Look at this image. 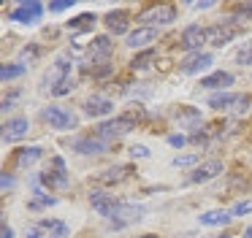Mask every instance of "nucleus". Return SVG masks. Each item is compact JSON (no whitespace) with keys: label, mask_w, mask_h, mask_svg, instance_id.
<instances>
[{"label":"nucleus","mask_w":252,"mask_h":238,"mask_svg":"<svg viewBox=\"0 0 252 238\" xmlns=\"http://www.w3.org/2000/svg\"><path fill=\"white\" fill-rule=\"evenodd\" d=\"M209 106L214 111H233V114H241L250 108V97L247 95H236V92H217V95L209 97Z\"/></svg>","instance_id":"1"},{"label":"nucleus","mask_w":252,"mask_h":238,"mask_svg":"<svg viewBox=\"0 0 252 238\" xmlns=\"http://www.w3.org/2000/svg\"><path fill=\"white\" fill-rule=\"evenodd\" d=\"M130 130H136V122H133L130 114H125V117L100 122L98 127H95V135H98V138H122V135H127Z\"/></svg>","instance_id":"2"},{"label":"nucleus","mask_w":252,"mask_h":238,"mask_svg":"<svg viewBox=\"0 0 252 238\" xmlns=\"http://www.w3.org/2000/svg\"><path fill=\"white\" fill-rule=\"evenodd\" d=\"M41 119L55 130H73L76 127V117H73L71 111H65V108H60V106L44 108V111H41Z\"/></svg>","instance_id":"3"},{"label":"nucleus","mask_w":252,"mask_h":238,"mask_svg":"<svg viewBox=\"0 0 252 238\" xmlns=\"http://www.w3.org/2000/svg\"><path fill=\"white\" fill-rule=\"evenodd\" d=\"M176 19V8L168 3L163 5H155V8L144 11L141 14V22H147V27H160V25H171Z\"/></svg>","instance_id":"4"},{"label":"nucleus","mask_w":252,"mask_h":238,"mask_svg":"<svg viewBox=\"0 0 252 238\" xmlns=\"http://www.w3.org/2000/svg\"><path fill=\"white\" fill-rule=\"evenodd\" d=\"M90 206L95 208V214L106 216V219H114L117 208H120V203H117L109 192H100V189H93V192H90Z\"/></svg>","instance_id":"5"},{"label":"nucleus","mask_w":252,"mask_h":238,"mask_svg":"<svg viewBox=\"0 0 252 238\" xmlns=\"http://www.w3.org/2000/svg\"><path fill=\"white\" fill-rule=\"evenodd\" d=\"M71 79V62H65V60H57V62H52V68L44 73V89H52L55 92L57 87L63 84V81Z\"/></svg>","instance_id":"6"},{"label":"nucleus","mask_w":252,"mask_h":238,"mask_svg":"<svg viewBox=\"0 0 252 238\" xmlns=\"http://www.w3.org/2000/svg\"><path fill=\"white\" fill-rule=\"evenodd\" d=\"M236 35H239V27H233L230 22L206 27V43H212V46H225V43H230Z\"/></svg>","instance_id":"7"},{"label":"nucleus","mask_w":252,"mask_h":238,"mask_svg":"<svg viewBox=\"0 0 252 238\" xmlns=\"http://www.w3.org/2000/svg\"><path fill=\"white\" fill-rule=\"evenodd\" d=\"M84 114H87V117H109V114H114V100H111V97H106V95H98V92H95V95H90L87 100H84Z\"/></svg>","instance_id":"8"},{"label":"nucleus","mask_w":252,"mask_h":238,"mask_svg":"<svg viewBox=\"0 0 252 238\" xmlns=\"http://www.w3.org/2000/svg\"><path fill=\"white\" fill-rule=\"evenodd\" d=\"M206 43V27L201 25H187L185 30H182V49L185 52H201V46Z\"/></svg>","instance_id":"9"},{"label":"nucleus","mask_w":252,"mask_h":238,"mask_svg":"<svg viewBox=\"0 0 252 238\" xmlns=\"http://www.w3.org/2000/svg\"><path fill=\"white\" fill-rule=\"evenodd\" d=\"M41 14H44V5L30 0V3H19L17 8L11 11V19L19 22V25H35V22L41 19Z\"/></svg>","instance_id":"10"},{"label":"nucleus","mask_w":252,"mask_h":238,"mask_svg":"<svg viewBox=\"0 0 252 238\" xmlns=\"http://www.w3.org/2000/svg\"><path fill=\"white\" fill-rule=\"evenodd\" d=\"M28 133H30V119L28 117H14L3 124V141H6V144H17V141H22Z\"/></svg>","instance_id":"11"},{"label":"nucleus","mask_w":252,"mask_h":238,"mask_svg":"<svg viewBox=\"0 0 252 238\" xmlns=\"http://www.w3.org/2000/svg\"><path fill=\"white\" fill-rule=\"evenodd\" d=\"M111 52H114V43H111L106 35L93 38V43L87 46V54H90V60H93V65H106L109 57H111Z\"/></svg>","instance_id":"12"},{"label":"nucleus","mask_w":252,"mask_h":238,"mask_svg":"<svg viewBox=\"0 0 252 238\" xmlns=\"http://www.w3.org/2000/svg\"><path fill=\"white\" fill-rule=\"evenodd\" d=\"M52 165H55V171L41 173V181H44L49 189L68 187V173H65V162H63V157H55V160H52Z\"/></svg>","instance_id":"13"},{"label":"nucleus","mask_w":252,"mask_h":238,"mask_svg":"<svg viewBox=\"0 0 252 238\" xmlns=\"http://www.w3.org/2000/svg\"><path fill=\"white\" fill-rule=\"evenodd\" d=\"M222 171H225V168H222V160H206V162H201V165H198L195 171L190 173V181H192V184L212 181V178H217Z\"/></svg>","instance_id":"14"},{"label":"nucleus","mask_w":252,"mask_h":238,"mask_svg":"<svg viewBox=\"0 0 252 238\" xmlns=\"http://www.w3.org/2000/svg\"><path fill=\"white\" fill-rule=\"evenodd\" d=\"M212 62H214V57L209 52H195V54H190V57L182 62V73L195 76V73H201V70L212 68Z\"/></svg>","instance_id":"15"},{"label":"nucleus","mask_w":252,"mask_h":238,"mask_svg":"<svg viewBox=\"0 0 252 238\" xmlns=\"http://www.w3.org/2000/svg\"><path fill=\"white\" fill-rule=\"evenodd\" d=\"M144 219V206H133V203H120L114 214V225L117 227H125L130 222H141Z\"/></svg>","instance_id":"16"},{"label":"nucleus","mask_w":252,"mask_h":238,"mask_svg":"<svg viewBox=\"0 0 252 238\" xmlns=\"http://www.w3.org/2000/svg\"><path fill=\"white\" fill-rule=\"evenodd\" d=\"M152 41H158V27L141 25V27H136V30L127 35V46L130 49H144V46H149Z\"/></svg>","instance_id":"17"},{"label":"nucleus","mask_w":252,"mask_h":238,"mask_svg":"<svg viewBox=\"0 0 252 238\" xmlns=\"http://www.w3.org/2000/svg\"><path fill=\"white\" fill-rule=\"evenodd\" d=\"M106 27H109V32H114V35H125L127 30H130V16L125 14V11H109L106 14ZM130 35V32H127Z\"/></svg>","instance_id":"18"},{"label":"nucleus","mask_w":252,"mask_h":238,"mask_svg":"<svg viewBox=\"0 0 252 238\" xmlns=\"http://www.w3.org/2000/svg\"><path fill=\"white\" fill-rule=\"evenodd\" d=\"M230 84H233V73H228V70H214L201 79L203 89H228Z\"/></svg>","instance_id":"19"},{"label":"nucleus","mask_w":252,"mask_h":238,"mask_svg":"<svg viewBox=\"0 0 252 238\" xmlns=\"http://www.w3.org/2000/svg\"><path fill=\"white\" fill-rule=\"evenodd\" d=\"M41 146H25V149H19L17 154H14V168L17 171H22V168H30L33 162H38L41 160Z\"/></svg>","instance_id":"20"},{"label":"nucleus","mask_w":252,"mask_h":238,"mask_svg":"<svg viewBox=\"0 0 252 238\" xmlns=\"http://www.w3.org/2000/svg\"><path fill=\"white\" fill-rule=\"evenodd\" d=\"M73 149L79 151V154H103L106 151V141L98 138V135H90V138H79L76 144H73Z\"/></svg>","instance_id":"21"},{"label":"nucleus","mask_w":252,"mask_h":238,"mask_svg":"<svg viewBox=\"0 0 252 238\" xmlns=\"http://www.w3.org/2000/svg\"><path fill=\"white\" fill-rule=\"evenodd\" d=\"M130 173H133L130 165H117V168H106V171L100 173L98 178H100L103 184H120V181H125Z\"/></svg>","instance_id":"22"},{"label":"nucleus","mask_w":252,"mask_h":238,"mask_svg":"<svg viewBox=\"0 0 252 238\" xmlns=\"http://www.w3.org/2000/svg\"><path fill=\"white\" fill-rule=\"evenodd\" d=\"M233 219V214L230 211H206V214L198 216V222L206 227H220V225H228V222Z\"/></svg>","instance_id":"23"},{"label":"nucleus","mask_w":252,"mask_h":238,"mask_svg":"<svg viewBox=\"0 0 252 238\" xmlns=\"http://www.w3.org/2000/svg\"><path fill=\"white\" fill-rule=\"evenodd\" d=\"M41 227H44V230L49 233V238H68V236H71V227H68L65 222H57V219L44 222Z\"/></svg>","instance_id":"24"},{"label":"nucleus","mask_w":252,"mask_h":238,"mask_svg":"<svg viewBox=\"0 0 252 238\" xmlns=\"http://www.w3.org/2000/svg\"><path fill=\"white\" fill-rule=\"evenodd\" d=\"M95 19H98L95 14H82V16H76V19H71V22H68V30H73V32L93 30V27H95Z\"/></svg>","instance_id":"25"},{"label":"nucleus","mask_w":252,"mask_h":238,"mask_svg":"<svg viewBox=\"0 0 252 238\" xmlns=\"http://www.w3.org/2000/svg\"><path fill=\"white\" fill-rule=\"evenodd\" d=\"M152 60H155V49H147V52L136 54V57L130 60V68H133V70H141V68H147Z\"/></svg>","instance_id":"26"},{"label":"nucleus","mask_w":252,"mask_h":238,"mask_svg":"<svg viewBox=\"0 0 252 238\" xmlns=\"http://www.w3.org/2000/svg\"><path fill=\"white\" fill-rule=\"evenodd\" d=\"M22 73H25V65H3V68H0V81L19 79Z\"/></svg>","instance_id":"27"},{"label":"nucleus","mask_w":252,"mask_h":238,"mask_svg":"<svg viewBox=\"0 0 252 238\" xmlns=\"http://www.w3.org/2000/svg\"><path fill=\"white\" fill-rule=\"evenodd\" d=\"M179 122H187V124H195L201 122V111H195V108H179V111L174 114Z\"/></svg>","instance_id":"28"},{"label":"nucleus","mask_w":252,"mask_h":238,"mask_svg":"<svg viewBox=\"0 0 252 238\" xmlns=\"http://www.w3.org/2000/svg\"><path fill=\"white\" fill-rule=\"evenodd\" d=\"M57 198H49V195H38L35 200H30V211H38V208H49V206H55Z\"/></svg>","instance_id":"29"},{"label":"nucleus","mask_w":252,"mask_h":238,"mask_svg":"<svg viewBox=\"0 0 252 238\" xmlns=\"http://www.w3.org/2000/svg\"><path fill=\"white\" fill-rule=\"evenodd\" d=\"M190 165L198 168V154H182L174 160V168H190Z\"/></svg>","instance_id":"30"},{"label":"nucleus","mask_w":252,"mask_h":238,"mask_svg":"<svg viewBox=\"0 0 252 238\" xmlns=\"http://www.w3.org/2000/svg\"><path fill=\"white\" fill-rule=\"evenodd\" d=\"M252 211V200H239V203L230 208V214L233 216H244V214H250Z\"/></svg>","instance_id":"31"},{"label":"nucleus","mask_w":252,"mask_h":238,"mask_svg":"<svg viewBox=\"0 0 252 238\" xmlns=\"http://www.w3.org/2000/svg\"><path fill=\"white\" fill-rule=\"evenodd\" d=\"M236 62H239V65H250V62H252V43H247L244 49H239V54H236Z\"/></svg>","instance_id":"32"},{"label":"nucleus","mask_w":252,"mask_h":238,"mask_svg":"<svg viewBox=\"0 0 252 238\" xmlns=\"http://www.w3.org/2000/svg\"><path fill=\"white\" fill-rule=\"evenodd\" d=\"M73 89V81L71 79H68V81H63V84L60 87H57V89L55 92H52V95H57V97H63V95H68V92H71Z\"/></svg>","instance_id":"33"},{"label":"nucleus","mask_w":252,"mask_h":238,"mask_svg":"<svg viewBox=\"0 0 252 238\" xmlns=\"http://www.w3.org/2000/svg\"><path fill=\"white\" fill-rule=\"evenodd\" d=\"M0 187H3V192L14 187V176H11V173H6V171H3V176H0Z\"/></svg>","instance_id":"34"},{"label":"nucleus","mask_w":252,"mask_h":238,"mask_svg":"<svg viewBox=\"0 0 252 238\" xmlns=\"http://www.w3.org/2000/svg\"><path fill=\"white\" fill-rule=\"evenodd\" d=\"M71 0H63V3H49V11H55V14H60V11H68L71 8Z\"/></svg>","instance_id":"35"},{"label":"nucleus","mask_w":252,"mask_h":238,"mask_svg":"<svg viewBox=\"0 0 252 238\" xmlns=\"http://www.w3.org/2000/svg\"><path fill=\"white\" fill-rule=\"evenodd\" d=\"M130 154H133V157H149V149L138 144V146H130Z\"/></svg>","instance_id":"36"},{"label":"nucleus","mask_w":252,"mask_h":238,"mask_svg":"<svg viewBox=\"0 0 252 238\" xmlns=\"http://www.w3.org/2000/svg\"><path fill=\"white\" fill-rule=\"evenodd\" d=\"M168 144L171 146H185L187 138H185V135H168Z\"/></svg>","instance_id":"37"},{"label":"nucleus","mask_w":252,"mask_h":238,"mask_svg":"<svg viewBox=\"0 0 252 238\" xmlns=\"http://www.w3.org/2000/svg\"><path fill=\"white\" fill-rule=\"evenodd\" d=\"M0 238H14V230L6 225V222H3V227H0Z\"/></svg>","instance_id":"38"},{"label":"nucleus","mask_w":252,"mask_h":238,"mask_svg":"<svg viewBox=\"0 0 252 238\" xmlns=\"http://www.w3.org/2000/svg\"><path fill=\"white\" fill-rule=\"evenodd\" d=\"M28 238H44V236H41V227H30V230H28Z\"/></svg>","instance_id":"39"},{"label":"nucleus","mask_w":252,"mask_h":238,"mask_svg":"<svg viewBox=\"0 0 252 238\" xmlns=\"http://www.w3.org/2000/svg\"><path fill=\"white\" fill-rule=\"evenodd\" d=\"M212 5H214V3H209V0H206V3H192V8H195V11H203V8H212Z\"/></svg>","instance_id":"40"},{"label":"nucleus","mask_w":252,"mask_h":238,"mask_svg":"<svg viewBox=\"0 0 252 238\" xmlns=\"http://www.w3.org/2000/svg\"><path fill=\"white\" fill-rule=\"evenodd\" d=\"M244 238H252V225L247 227V233H244Z\"/></svg>","instance_id":"41"},{"label":"nucleus","mask_w":252,"mask_h":238,"mask_svg":"<svg viewBox=\"0 0 252 238\" xmlns=\"http://www.w3.org/2000/svg\"><path fill=\"white\" fill-rule=\"evenodd\" d=\"M141 238H158V236H152V233H149V236H141Z\"/></svg>","instance_id":"42"},{"label":"nucleus","mask_w":252,"mask_h":238,"mask_svg":"<svg viewBox=\"0 0 252 238\" xmlns=\"http://www.w3.org/2000/svg\"><path fill=\"white\" fill-rule=\"evenodd\" d=\"M220 238H233V236H220Z\"/></svg>","instance_id":"43"}]
</instances>
